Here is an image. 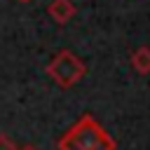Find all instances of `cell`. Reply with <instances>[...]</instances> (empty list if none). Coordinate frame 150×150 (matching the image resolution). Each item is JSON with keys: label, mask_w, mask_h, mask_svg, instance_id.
Instances as JSON below:
<instances>
[{"label": "cell", "mask_w": 150, "mask_h": 150, "mask_svg": "<svg viewBox=\"0 0 150 150\" xmlns=\"http://www.w3.org/2000/svg\"><path fill=\"white\" fill-rule=\"evenodd\" d=\"M56 150H117V143L94 115H82L59 138Z\"/></svg>", "instance_id": "cell-1"}, {"label": "cell", "mask_w": 150, "mask_h": 150, "mask_svg": "<svg viewBox=\"0 0 150 150\" xmlns=\"http://www.w3.org/2000/svg\"><path fill=\"white\" fill-rule=\"evenodd\" d=\"M45 70H47V75H49L59 87H63V89L75 87V84L82 82L84 75H87L84 61H82L77 54H73L70 49H61V52L47 63Z\"/></svg>", "instance_id": "cell-2"}, {"label": "cell", "mask_w": 150, "mask_h": 150, "mask_svg": "<svg viewBox=\"0 0 150 150\" xmlns=\"http://www.w3.org/2000/svg\"><path fill=\"white\" fill-rule=\"evenodd\" d=\"M47 12H49V16H52L54 23L66 26V23L77 14V7H75L73 0H52L49 7H47Z\"/></svg>", "instance_id": "cell-3"}, {"label": "cell", "mask_w": 150, "mask_h": 150, "mask_svg": "<svg viewBox=\"0 0 150 150\" xmlns=\"http://www.w3.org/2000/svg\"><path fill=\"white\" fill-rule=\"evenodd\" d=\"M131 66L141 75H150V47H138L131 54Z\"/></svg>", "instance_id": "cell-4"}, {"label": "cell", "mask_w": 150, "mask_h": 150, "mask_svg": "<svg viewBox=\"0 0 150 150\" xmlns=\"http://www.w3.org/2000/svg\"><path fill=\"white\" fill-rule=\"evenodd\" d=\"M0 150H19V148L14 145V141H9L5 134H0Z\"/></svg>", "instance_id": "cell-5"}, {"label": "cell", "mask_w": 150, "mask_h": 150, "mask_svg": "<svg viewBox=\"0 0 150 150\" xmlns=\"http://www.w3.org/2000/svg\"><path fill=\"white\" fill-rule=\"evenodd\" d=\"M21 150H38V148H33V145H26V148H21Z\"/></svg>", "instance_id": "cell-6"}, {"label": "cell", "mask_w": 150, "mask_h": 150, "mask_svg": "<svg viewBox=\"0 0 150 150\" xmlns=\"http://www.w3.org/2000/svg\"><path fill=\"white\" fill-rule=\"evenodd\" d=\"M16 2H30V0H16Z\"/></svg>", "instance_id": "cell-7"}]
</instances>
